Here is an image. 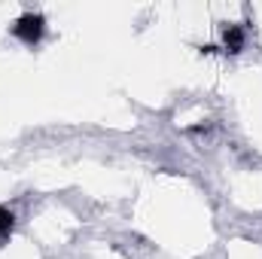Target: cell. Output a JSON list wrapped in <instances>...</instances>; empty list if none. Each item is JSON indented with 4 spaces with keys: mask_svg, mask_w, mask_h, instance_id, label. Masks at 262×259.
<instances>
[{
    "mask_svg": "<svg viewBox=\"0 0 262 259\" xmlns=\"http://www.w3.org/2000/svg\"><path fill=\"white\" fill-rule=\"evenodd\" d=\"M9 34L18 43H25V46H37L43 40V34H46V18L40 12H25V15L15 18V25L9 28Z\"/></svg>",
    "mask_w": 262,
    "mask_h": 259,
    "instance_id": "1",
    "label": "cell"
},
{
    "mask_svg": "<svg viewBox=\"0 0 262 259\" xmlns=\"http://www.w3.org/2000/svg\"><path fill=\"white\" fill-rule=\"evenodd\" d=\"M244 40H247V34H244L241 25H226L223 28V52L226 55H238L244 49Z\"/></svg>",
    "mask_w": 262,
    "mask_h": 259,
    "instance_id": "2",
    "label": "cell"
},
{
    "mask_svg": "<svg viewBox=\"0 0 262 259\" xmlns=\"http://www.w3.org/2000/svg\"><path fill=\"white\" fill-rule=\"evenodd\" d=\"M12 232H15V213L0 204V241H6Z\"/></svg>",
    "mask_w": 262,
    "mask_h": 259,
    "instance_id": "3",
    "label": "cell"
},
{
    "mask_svg": "<svg viewBox=\"0 0 262 259\" xmlns=\"http://www.w3.org/2000/svg\"><path fill=\"white\" fill-rule=\"evenodd\" d=\"M198 52H201V55H213V52H220V46H213V43H204Z\"/></svg>",
    "mask_w": 262,
    "mask_h": 259,
    "instance_id": "4",
    "label": "cell"
}]
</instances>
